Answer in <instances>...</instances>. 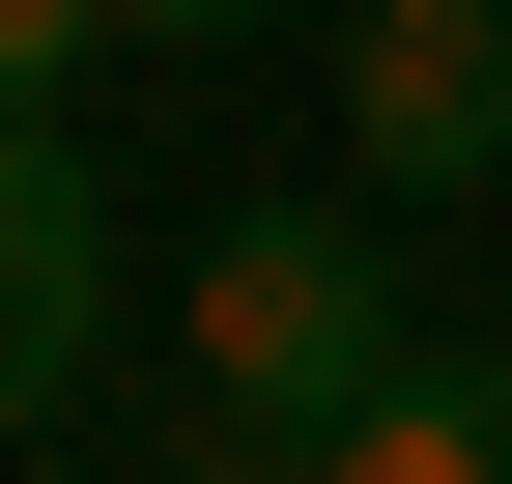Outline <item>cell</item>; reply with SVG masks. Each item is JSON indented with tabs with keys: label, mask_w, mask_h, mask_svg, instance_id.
Listing matches in <instances>:
<instances>
[{
	"label": "cell",
	"mask_w": 512,
	"mask_h": 484,
	"mask_svg": "<svg viewBox=\"0 0 512 484\" xmlns=\"http://www.w3.org/2000/svg\"><path fill=\"white\" fill-rule=\"evenodd\" d=\"M200 371H228V428H342L370 371H399V257H370V228H313V200H256L228 257H200Z\"/></svg>",
	"instance_id": "6da1fadb"
},
{
	"label": "cell",
	"mask_w": 512,
	"mask_h": 484,
	"mask_svg": "<svg viewBox=\"0 0 512 484\" xmlns=\"http://www.w3.org/2000/svg\"><path fill=\"white\" fill-rule=\"evenodd\" d=\"M342 143H370V200L512 171V0H370L342 29Z\"/></svg>",
	"instance_id": "7a4b0ae2"
},
{
	"label": "cell",
	"mask_w": 512,
	"mask_h": 484,
	"mask_svg": "<svg viewBox=\"0 0 512 484\" xmlns=\"http://www.w3.org/2000/svg\"><path fill=\"white\" fill-rule=\"evenodd\" d=\"M86 314H114V171L57 143V114H0V399L86 371Z\"/></svg>",
	"instance_id": "3957f363"
},
{
	"label": "cell",
	"mask_w": 512,
	"mask_h": 484,
	"mask_svg": "<svg viewBox=\"0 0 512 484\" xmlns=\"http://www.w3.org/2000/svg\"><path fill=\"white\" fill-rule=\"evenodd\" d=\"M285 484H512V342H484V371H427V342H399V371H370Z\"/></svg>",
	"instance_id": "277c9868"
},
{
	"label": "cell",
	"mask_w": 512,
	"mask_h": 484,
	"mask_svg": "<svg viewBox=\"0 0 512 484\" xmlns=\"http://www.w3.org/2000/svg\"><path fill=\"white\" fill-rule=\"evenodd\" d=\"M86 29H114V0H0V114H57V86H86Z\"/></svg>",
	"instance_id": "5b68a950"
},
{
	"label": "cell",
	"mask_w": 512,
	"mask_h": 484,
	"mask_svg": "<svg viewBox=\"0 0 512 484\" xmlns=\"http://www.w3.org/2000/svg\"><path fill=\"white\" fill-rule=\"evenodd\" d=\"M114 29H171V57H200V29H256V0H114Z\"/></svg>",
	"instance_id": "8992f818"
}]
</instances>
